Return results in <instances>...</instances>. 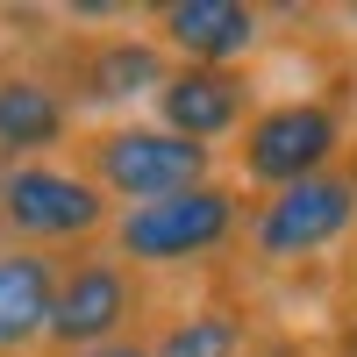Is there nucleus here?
I'll return each mask as SVG.
<instances>
[{
  "label": "nucleus",
  "instance_id": "f257e3e1",
  "mask_svg": "<svg viewBox=\"0 0 357 357\" xmlns=\"http://www.w3.org/2000/svg\"><path fill=\"white\" fill-rule=\"evenodd\" d=\"M93 172H100L107 193L151 207V200L207 186V151L186 143V136H172V129H114V136L93 143Z\"/></svg>",
  "mask_w": 357,
  "mask_h": 357
},
{
  "label": "nucleus",
  "instance_id": "f03ea898",
  "mask_svg": "<svg viewBox=\"0 0 357 357\" xmlns=\"http://www.w3.org/2000/svg\"><path fill=\"white\" fill-rule=\"evenodd\" d=\"M236 222V200L222 186H193V193H172L151 207H129L114 222V243L136 264H165V257H193V250H215Z\"/></svg>",
  "mask_w": 357,
  "mask_h": 357
},
{
  "label": "nucleus",
  "instance_id": "7ed1b4c3",
  "mask_svg": "<svg viewBox=\"0 0 357 357\" xmlns=\"http://www.w3.org/2000/svg\"><path fill=\"white\" fill-rule=\"evenodd\" d=\"M336 151V114L321 100H293V107H272L257 114L250 136H243V172L257 178V186H301V178H321V165H329Z\"/></svg>",
  "mask_w": 357,
  "mask_h": 357
},
{
  "label": "nucleus",
  "instance_id": "20e7f679",
  "mask_svg": "<svg viewBox=\"0 0 357 357\" xmlns=\"http://www.w3.org/2000/svg\"><path fill=\"white\" fill-rule=\"evenodd\" d=\"M0 215H8V229L36 236V243H72V236L100 229V186L72 178V172L22 165V172L0 178Z\"/></svg>",
  "mask_w": 357,
  "mask_h": 357
},
{
  "label": "nucleus",
  "instance_id": "39448f33",
  "mask_svg": "<svg viewBox=\"0 0 357 357\" xmlns=\"http://www.w3.org/2000/svg\"><path fill=\"white\" fill-rule=\"evenodd\" d=\"M357 215V186L350 178H301V186L272 193V207L257 215V250L264 257H307L321 243H336Z\"/></svg>",
  "mask_w": 357,
  "mask_h": 357
},
{
  "label": "nucleus",
  "instance_id": "423d86ee",
  "mask_svg": "<svg viewBox=\"0 0 357 357\" xmlns=\"http://www.w3.org/2000/svg\"><path fill=\"white\" fill-rule=\"evenodd\" d=\"M122 321H129V279H122V264H79V272L57 286L50 336L65 343L72 357L79 350H107Z\"/></svg>",
  "mask_w": 357,
  "mask_h": 357
},
{
  "label": "nucleus",
  "instance_id": "0eeeda50",
  "mask_svg": "<svg viewBox=\"0 0 357 357\" xmlns=\"http://www.w3.org/2000/svg\"><path fill=\"white\" fill-rule=\"evenodd\" d=\"M158 114H165L172 136L207 143V136L236 129V114H243V79H229L222 65H186V72H172L158 86Z\"/></svg>",
  "mask_w": 357,
  "mask_h": 357
},
{
  "label": "nucleus",
  "instance_id": "6e6552de",
  "mask_svg": "<svg viewBox=\"0 0 357 357\" xmlns=\"http://www.w3.org/2000/svg\"><path fill=\"white\" fill-rule=\"evenodd\" d=\"M50 314H57V279H50V257L36 250H0V357L50 336Z\"/></svg>",
  "mask_w": 357,
  "mask_h": 357
},
{
  "label": "nucleus",
  "instance_id": "1a4fd4ad",
  "mask_svg": "<svg viewBox=\"0 0 357 357\" xmlns=\"http://www.w3.org/2000/svg\"><path fill=\"white\" fill-rule=\"evenodd\" d=\"M165 36L193 57V65H222V57L257 43V15L236 0H172L165 8Z\"/></svg>",
  "mask_w": 357,
  "mask_h": 357
},
{
  "label": "nucleus",
  "instance_id": "9d476101",
  "mask_svg": "<svg viewBox=\"0 0 357 357\" xmlns=\"http://www.w3.org/2000/svg\"><path fill=\"white\" fill-rule=\"evenodd\" d=\"M65 136V107L43 79H0V151H43Z\"/></svg>",
  "mask_w": 357,
  "mask_h": 357
},
{
  "label": "nucleus",
  "instance_id": "9b49d317",
  "mask_svg": "<svg viewBox=\"0 0 357 357\" xmlns=\"http://www.w3.org/2000/svg\"><path fill=\"white\" fill-rule=\"evenodd\" d=\"M143 86H165V65L151 43H100L86 57V93L93 100H129Z\"/></svg>",
  "mask_w": 357,
  "mask_h": 357
},
{
  "label": "nucleus",
  "instance_id": "f8f14e48",
  "mask_svg": "<svg viewBox=\"0 0 357 357\" xmlns=\"http://www.w3.org/2000/svg\"><path fill=\"white\" fill-rule=\"evenodd\" d=\"M158 357H236V321L229 314H186L158 343Z\"/></svg>",
  "mask_w": 357,
  "mask_h": 357
},
{
  "label": "nucleus",
  "instance_id": "ddd939ff",
  "mask_svg": "<svg viewBox=\"0 0 357 357\" xmlns=\"http://www.w3.org/2000/svg\"><path fill=\"white\" fill-rule=\"evenodd\" d=\"M79 357H158V350H143V343H107V350H79Z\"/></svg>",
  "mask_w": 357,
  "mask_h": 357
}]
</instances>
